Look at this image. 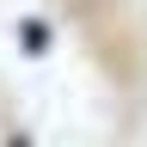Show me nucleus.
Masks as SVG:
<instances>
[{
    "label": "nucleus",
    "mask_w": 147,
    "mask_h": 147,
    "mask_svg": "<svg viewBox=\"0 0 147 147\" xmlns=\"http://www.w3.org/2000/svg\"><path fill=\"white\" fill-rule=\"evenodd\" d=\"M18 43H25V55H43V49H49V25H43V18H25Z\"/></svg>",
    "instance_id": "nucleus-1"
},
{
    "label": "nucleus",
    "mask_w": 147,
    "mask_h": 147,
    "mask_svg": "<svg viewBox=\"0 0 147 147\" xmlns=\"http://www.w3.org/2000/svg\"><path fill=\"white\" fill-rule=\"evenodd\" d=\"M6 147H31V141H25V135H6Z\"/></svg>",
    "instance_id": "nucleus-2"
}]
</instances>
